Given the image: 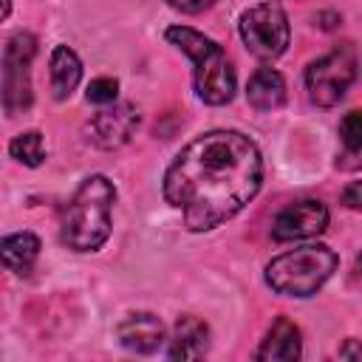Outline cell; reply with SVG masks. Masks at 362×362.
<instances>
[{
	"label": "cell",
	"mask_w": 362,
	"mask_h": 362,
	"mask_svg": "<svg viewBox=\"0 0 362 362\" xmlns=\"http://www.w3.org/2000/svg\"><path fill=\"white\" fill-rule=\"evenodd\" d=\"M263 158L238 130H209L192 139L164 173V198L189 232H209L235 218L260 189Z\"/></svg>",
	"instance_id": "cell-1"
},
{
	"label": "cell",
	"mask_w": 362,
	"mask_h": 362,
	"mask_svg": "<svg viewBox=\"0 0 362 362\" xmlns=\"http://www.w3.org/2000/svg\"><path fill=\"white\" fill-rule=\"evenodd\" d=\"M116 189L107 175H88L59 218V240L74 252H96L110 238Z\"/></svg>",
	"instance_id": "cell-2"
},
{
	"label": "cell",
	"mask_w": 362,
	"mask_h": 362,
	"mask_svg": "<svg viewBox=\"0 0 362 362\" xmlns=\"http://www.w3.org/2000/svg\"><path fill=\"white\" fill-rule=\"evenodd\" d=\"M167 42H173L178 51H184L192 59V82H195V93L198 99H204L206 105H226L235 96L238 79H235V68L229 65L223 48L209 40L206 34L189 28V25H170L164 31Z\"/></svg>",
	"instance_id": "cell-3"
},
{
	"label": "cell",
	"mask_w": 362,
	"mask_h": 362,
	"mask_svg": "<svg viewBox=\"0 0 362 362\" xmlns=\"http://www.w3.org/2000/svg\"><path fill=\"white\" fill-rule=\"evenodd\" d=\"M339 257L322 243H308L277 255L266 266V283L283 297H311L337 272Z\"/></svg>",
	"instance_id": "cell-4"
},
{
	"label": "cell",
	"mask_w": 362,
	"mask_h": 362,
	"mask_svg": "<svg viewBox=\"0 0 362 362\" xmlns=\"http://www.w3.org/2000/svg\"><path fill=\"white\" fill-rule=\"evenodd\" d=\"M34 57H37V37L31 31H17L6 42L0 62V105L8 116L28 113L34 102V90H31Z\"/></svg>",
	"instance_id": "cell-5"
},
{
	"label": "cell",
	"mask_w": 362,
	"mask_h": 362,
	"mask_svg": "<svg viewBox=\"0 0 362 362\" xmlns=\"http://www.w3.org/2000/svg\"><path fill=\"white\" fill-rule=\"evenodd\" d=\"M356 79V51L351 42L337 45L325 57L314 59L305 68V88L314 105L320 107H334L345 99L348 88Z\"/></svg>",
	"instance_id": "cell-6"
},
{
	"label": "cell",
	"mask_w": 362,
	"mask_h": 362,
	"mask_svg": "<svg viewBox=\"0 0 362 362\" xmlns=\"http://www.w3.org/2000/svg\"><path fill=\"white\" fill-rule=\"evenodd\" d=\"M240 37L249 54H255L257 59H277L288 48V17L277 3L252 6L240 17Z\"/></svg>",
	"instance_id": "cell-7"
},
{
	"label": "cell",
	"mask_w": 362,
	"mask_h": 362,
	"mask_svg": "<svg viewBox=\"0 0 362 362\" xmlns=\"http://www.w3.org/2000/svg\"><path fill=\"white\" fill-rule=\"evenodd\" d=\"M139 122L141 116L133 102H110L90 116V122L85 124V133L96 147L116 150L133 139V133L139 130Z\"/></svg>",
	"instance_id": "cell-8"
},
{
	"label": "cell",
	"mask_w": 362,
	"mask_h": 362,
	"mask_svg": "<svg viewBox=\"0 0 362 362\" xmlns=\"http://www.w3.org/2000/svg\"><path fill=\"white\" fill-rule=\"evenodd\" d=\"M328 226V209L322 201L305 198L297 201L291 206H286L274 223H272V238L286 243V240H305V238H317L322 235Z\"/></svg>",
	"instance_id": "cell-9"
},
{
	"label": "cell",
	"mask_w": 362,
	"mask_h": 362,
	"mask_svg": "<svg viewBox=\"0 0 362 362\" xmlns=\"http://www.w3.org/2000/svg\"><path fill=\"white\" fill-rule=\"evenodd\" d=\"M116 337L127 351L156 354L164 345V322L150 311H136L116 325Z\"/></svg>",
	"instance_id": "cell-10"
},
{
	"label": "cell",
	"mask_w": 362,
	"mask_h": 362,
	"mask_svg": "<svg viewBox=\"0 0 362 362\" xmlns=\"http://www.w3.org/2000/svg\"><path fill=\"white\" fill-rule=\"evenodd\" d=\"M300 354H303L300 328L288 317H277L255 356L263 362H294L300 359Z\"/></svg>",
	"instance_id": "cell-11"
},
{
	"label": "cell",
	"mask_w": 362,
	"mask_h": 362,
	"mask_svg": "<svg viewBox=\"0 0 362 362\" xmlns=\"http://www.w3.org/2000/svg\"><path fill=\"white\" fill-rule=\"evenodd\" d=\"M206 348H209V328H206V322H201L192 314L178 317L173 339H170V348H167V356L170 359H198V356L206 354Z\"/></svg>",
	"instance_id": "cell-12"
},
{
	"label": "cell",
	"mask_w": 362,
	"mask_h": 362,
	"mask_svg": "<svg viewBox=\"0 0 362 362\" xmlns=\"http://www.w3.org/2000/svg\"><path fill=\"white\" fill-rule=\"evenodd\" d=\"M246 99L255 110L272 113L286 105V79L274 68H257L246 85Z\"/></svg>",
	"instance_id": "cell-13"
},
{
	"label": "cell",
	"mask_w": 362,
	"mask_h": 362,
	"mask_svg": "<svg viewBox=\"0 0 362 362\" xmlns=\"http://www.w3.org/2000/svg\"><path fill=\"white\" fill-rule=\"evenodd\" d=\"M40 257V238L34 232H14L0 238V266L14 274H28Z\"/></svg>",
	"instance_id": "cell-14"
},
{
	"label": "cell",
	"mask_w": 362,
	"mask_h": 362,
	"mask_svg": "<svg viewBox=\"0 0 362 362\" xmlns=\"http://www.w3.org/2000/svg\"><path fill=\"white\" fill-rule=\"evenodd\" d=\"M79 79H82V62H79L76 51L68 48V45H57L54 54H51V90H54V99L65 102L76 90Z\"/></svg>",
	"instance_id": "cell-15"
},
{
	"label": "cell",
	"mask_w": 362,
	"mask_h": 362,
	"mask_svg": "<svg viewBox=\"0 0 362 362\" xmlns=\"http://www.w3.org/2000/svg\"><path fill=\"white\" fill-rule=\"evenodd\" d=\"M8 153H11V158H17V161L25 164V167H40L42 158H45L42 133H40V130H25V133L14 136L11 144H8Z\"/></svg>",
	"instance_id": "cell-16"
},
{
	"label": "cell",
	"mask_w": 362,
	"mask_h": 362,
	"mask_svg": "<svg viewBox=\"0 0 362 362\" xmlns=\"http://www.w3.org/2000/svg\"><path fill=\"white\" fill-rule=\"evenodd\" d=\"M339 139H342L348 153H354V156L359 153V147H362V116H359V110H351L339 122Z\"/></svg>",
	"instance_id": "cell-17"
},
{
	"label": "cell",
	"mask_w": 362,
	"mask_h": 362,
	"mask_svg": "<svg viewBox=\"0 0 362 362\" xmlns=\"http://www.w3.org/2000/svg\"><path fill=\"white\" fill-rule=\"evenodd\" d=\"M116 93H119V82L113 76H96L88 85V102L93 105H110L116 102Z\"/></svg>",
	"instance_id": "cell-18"
},
{
	"label": "cell",
	"mask_w": 362,
	"mask_h": 362,
	"mask_svg": "<svg viewBox=\"0 0 362 362\" xmlns=\"http://www.w3.org/2000/svg\"><path fill=\"white\" fill-rule=\"evenodd\" d=\"M167 3L173 8H178V11H184V14H198V11L212 6V0H167Z\"/></svg>",
	"instance_id": "cell-19"
},
{
	"label": "cell",
	"mask_w": 362,
	"mask_h": 362,
	"mask_svg": "<svg viewBox=\"0 0 362 362\" xmlns=\"http://www.w3.org/2000/svg\"><path fill=\"white\" fill-rule=\"evenodd\" d=\"M359 192H362V184L359 181H354V184H348L345 187V192H342V201H345V206H351V209H359Z\"/></svg>",
	"instance_id": "cell-20"
},
{
	"label": "cell",
	"mask_w": 362,
	"mask_h": 362,
	"mask_svg": "<svg viewBox=\"0 0 362 362\" xmlns=\"http://www.w3.org/2000/svg\"><path fill=\"white\" fill-rule=\"evenodd\" d=\"M339 356H351V359H359V351H356V339H348L345 348H339Z\"/></svg>",
	"instance_id": "cell-21"
},
{
	"label": "cell",
	"mask_w": 362,
	"mask_h": 362,
	"mask_svg": "<svg viewBox=\"0 0 362 362\" xmlns=\"http://www.w3.org/2000/svg\"><path fill=\"white\" fill-rule=\"evenodd\" d=\"M11 14V0H0V23Z\"/></svg>",
	"instance_id": "cell-22"
}]
</instances>
